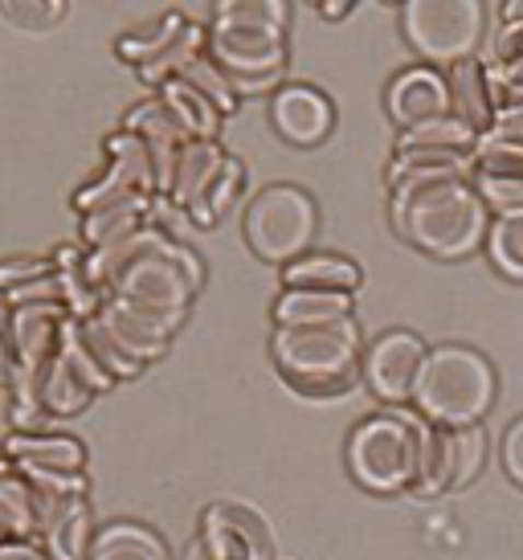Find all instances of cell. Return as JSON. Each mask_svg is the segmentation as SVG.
<instances>
[{
  "mask_svg": "<svg viewBox=\"0 0 523 560\" xmlns=\"http://www.w3.org/2000/svg\"><path fill=\"white\" fill-rule=\"evenodd\" d=\"M388 209L397 234L433 258H466L491 237V209L470 185V168L388 164Z\"/></svg>",
  "mask_w": 523,
  "mask_h": 560,
  "instance_id": "1",
  "label": "cell"
},
{
  "mask_svg": "<svg viewBox=\"0 0 523 560\" xmlns=\"http://www.w3.org/2000/svg\"><path fill=\"white\" fill-rule=\"evenodd\" d=\"M270 357L282 381L303 397H348L364 376V348L356 319L336 327L275 331Z\"/></svg>",
  "mask_w": 523,
  "mask_h": 560,
  "instance_id": "2",
  "label": "cell"
},
{
  "mask_svg": "<svg viewBox=\"0 0 523 560\" xmlns=\"http://www.w3.org/2000/svg\"><path fill=\"white\" fill-rule=\"evenodd\" d=\"M495 393H499V381H495L491 360L475 348L446 343V348H430L414 409L442 430H462L487 418Z\"/></svg>",
  "mask_w": 523,
  "mask_h": 560,
  "instance_id": "3",
  "label": "cell"
},
{
  "mask_svg": "<svg viewBox=\"0 0 523 560\" xmlns=\"http://www.w3.org/2000/svg\"><path fill=\"white\" fill-rule=\"evenodd\" d=\"M421 425L426 418L417 409H385L360 421L348 438L352 479L376 495L414 491L417 467H421Z\"/></svg>",
  "mask_w": 523,
  "mask_h": 560,
  "instance_id": "4",
  "label": "cell"
},
{
  "mask_svg": "<svg viewBox=\"0 0 523 560\" xmlns=\"http://www.w3.org/2000/svg\"><path fill=\"white\" fill-rule=\"evenodd\" d=\"M319 230V205L311 201L307 188L299 185H270L246 205L242 234L246 246L258 254L262 262L291 266L294 258L311 254Z\"/></svg>",
  "mask_w": 523,
  "mask_h": 560,
  "instance_id": "5",
  "label": "cell"
},
{
  "mask_svg": "<svg viewBox=\"0 0 523 560\" xmlns=\"http://www.w3.org/2000/svg\"><path fill=\"white\" fill-rule=\"evenodd\" d=\"M487 4L478 0H414L400 9V30L409 46L426 58V66H450L475 58L483 42Z\"/></svg>",
  "mask_w": 523,
  "mask_h": 560,
  "instance_id": "6",
  "label": "cell"
},
{
  "mask_svg": "<svg viewBox=\"0 0 523 560\" xmlns=\"http://www.w3.org/2000/svg\"><path fill=\"white\" fill-rule=\"evenodd\" d=\"M205 266L188 246H181L176 237H168L160 249L143 254L136 266H127L115 279L107 299H127V303H152V307H168V312H185L197 295Z\"/></svg>",
  "mask_w": 523,
  "mask_h": 560,
  "instance_id": "7",
  "label": "cell"
},
{
  "mask_svg": "<svg viewBox=\"0 0 523 560\" xmlns=\"http://www.w3.org/2000/svg\"><path fill=\"white\" fill-rule=\"evenodd\" d=\"M209 58H213L242 98L262 91H282L287 70V33L242 30L225 21H209Z\"/></svg>",
  "mask_w": 523,
  "mask_h": 560,
  "instance_id": "8",
  "label": "cell"
},
{
  "mask_svg": "<svg viewBox=\"0 0 523 560\" xmlns=\"http://www.w3.org/2000/svg\"><path fill=\"white\" fill-rule=\"evenodd\" d=\"M430 348L414 331H385L364 348V385L393 409L414 405Z\"/></svg>",
  "mask_w": 523,
  "mask_h": 560,
  "instance_id": "9",
  "label": "cell"
},
{
  "mask_svg": "<svg viewBox=\"0 0 523 560\" xmlns=\"http://www.w3.org/2000/svg\"><path fill=\"white\" fill-rule=\"evenodd\" d=\"M470 185L495 218H523V143L483 136L470 164Z\"/></svg>",
  "mask_w": 523,
  "mask_h": 560,
  "instance_id": "10",
  "label": "cell"
},
{
  "mask_svg": "<svg viewBox=\"0 0 523 560\" xmlns=\"http://www.w3.org/2000/svg\"><path fill=\"white\" fill-rule=\"evenodd\" d=\"M385 107H388V119L400 131L454 119V98H450L446 70H438V66H409V70H400L397 79L388 82Z\"/></svg>",
  "mask_w": 523,
  "mask_h": 560,
  "instance_id": "11",
  "label": "cell"
},
{
  "mask_svg": "<svg viewBox=\"0 0 523 560\" xmlns=\"http://www.w3.org/2000/svg\"><path fill=\"white\" fill-rule=\"evenodd\" d=\"M197 540L213 560H275V540L262 515L237 503H213L200 515Z\"/></svg>",
  "mask_w": 523,
  "mask_h": 560,
  "instance_id": "12",
  "label": "cell"
},
{
  "mask_svg": "<svg viewBox=\"0 0 523 560\" xmlns=\"http://www.w3.org/2000/svg\"><path fill=\"white\" fill-rule=\"evenodd\" d=\"M270 124L294 148H315V143H324L332 136L336 107H332V98L324 91L291 82V86L275 91V98H270Z\"/></svg>",
  "mask_w": 523,
  "mask_h": 560,
  "instance_id": "13",
  "label": "cell"
},
{
  "mask_svg": "<svg viewBox=\"0 0 523 560\" xmlns=\"http://www.w3.org/2000/svg\"><path fill=\"white\" fill-rule=\"evenodd\" d=\"M450 98H454V119L470 127L475 136H491L499 124V74L491 62L483 58H466V62L446 70Z\"/></svg>",
  "mask_w": 523,
  "mask_h": 560,
  "instance_id": "14",
  "label": "cell"
},
{
  "mask_svg": "<svg viewBox=\"0 0 523 560\" xmlns=\"http://www.w3.org/2000/svg\"><path fill=\"white\" fill-rule=\"evenodd\" d=\"M70 319L62 303L46 307H9V336H13L16 369L25 373H46V364L58 357V331Z\"/></svg>",
  "mask_w": 523,
  "mask_h": 560,
  "instance_id": "15",
  "label": "cell"
},
{
  "mask_svg": "<svg viewBox=\"0 0 523 560\" xmlns=\"http://www.w3.org/2000/svg\"><path fill=\"white\" fill-rule=\"evenodd\" d=\"M360 266L344 254L311 249L291 266H282V291H327V295H356L360 291Z\"/></svg>",
  "mask_w": 523,
  "mask_h": 560,
  "instance_id": "16",
  "label": "cell"
},
{
  "mask_svg": "<svg viewBox=\"0 0 523 560\" xmlns=\"http://www.w3.org/2000/svg\"><path fill=\"white\" fill-rule=\"evenodd\" d=\"M356 312V295H327V291H282L275 299V331H303V327L348 324Z\"/></svg>",
  "mask_w": 523,
  "mask_h": 560,
  "instance_id": "17",
  "label": "cell"
},
{
  "mask_svg": "<svg viewBox=\"0 0 523 560\" xmlns=\"http://www.w3.org/2000/svg\"><path fill=\"white\" fill-rule=\"evenodd\" d=\"M98 528H94V512L86 499H66L58 512L49 515L42 528V548L49 560H91V545Z\"/></svg>",
  "mask_w": 523,
  "mask_h": 560,
  "instance_id": "18",
  "label": "cell"
},
{
  "mask_svg": "<svg viewBox=\"0 0 523 560\" xmlns=\"http://www.w3.org/2000/svg\"><path fill=\"white\" fill-rule=\"evenodd\" d=\"M4 454L13 467H54V470H86V446L58 430H37V434H9Z\"/></svg>",
  "mask_w": 523,
  "mask_h": 560,
  "instance_id": "19",
  "label": "cell"
},
{
  "mask_svg": "<svg viewBox=\"0 0 523 560\" xmlns=\"http://www.w3.org/2000/svg\"><path fill=\"white\" fill-rule=\"evenodd\" d=\"M225 152L217 148V143H188L185 156H181V168H176V185H172V197L168 201L181 209V213H188V209H197L205 197H209V188H213V180L221 176V168H225Z\"/></svg>",
  "mask_w": 523,
  "mask_h": 560,
  "instance_id": "20",
  "label": "cell"
},
{
  "mask_svg": "<svg viewBox=\"0 0 523 560\" xmlns=\"http://www.w3.org/2000/svg\"><path fill=\"white\" fill-rule=\"evenodd\" d=\"M152 201L155 197H127L119 205H107V209H94L82 218V246L86 249H103V246H115V242H124L131 237L136 230L148 225L152 218Z\"/></svg>",
  "mask_w": 523,
  "mask_h": 560,
  "instance_id": "21",
  "label": "cell"
},
{
  "mask_svg": "<svg viewBox=\"0 0 523 560\" xmlns=\"http://www.w3.org/2000/svg\"><path fill=\"white\" fill-rule=\"evenodd\" d=\"M155 98H164V107L176 115V124L185 127L197 143H217L225 115H221V110H217L213 103L193 86V82H185V79L164 82V86L155 91Z\"/></svg>",
  "mask_w": 523,
  "mask_h": 560,
  "instance_id": "22",
  "label": "cell"
},
{
  "mask_svg": "<svg viewBox=\"0 0 523 560\" xmlns=\"http://www.w3.org/2000/svg\"><path fill=\"white\" fill-rule=\"evenodd\" d=\"M54 262H58L62 303H66V312H70V319H94V315L103 312L107 299L94 291L91 275H86V246L66 242V246L54 249Z\"/></svg>",
  "mask_w": 523,
  "mask_h": 560,
  "instance_id": "23",
  "label": "cell"
},
{
  "mask_svg": "<svg viewBox=\"0 0 523 560\" xmlns=\"http://www.w3.org/2000/svg\"><path fill=\"white\" fill-rule=\"evenodd\" d=\"M91 560H172V557L152 528L119 520V524L98 528V536H94L91 545Z\"/></svg>",
  "mask_w": 523,
  "mask_h": 560,
  "instance_id": "24",
  "label": "cell"
},
{
  "mask_svg": "<svg viewBox=\"0 0 523 560\" xmlns=\"http://www.w3.org/2000/svg\"><path fill=\"white\" fill-rule=\"evenodd\" d=\"M209 54V25H200V21H188L185 33L172 42L155 62H148L143 70H139V82L143 86H152V91H160L164 82L181 79L188 66L197 62V58H205Z\"/></svg>",
  "mask_w": 523,
  "mask_h": 560,
  "instance_id": "25",
  "label": "cell"
},
{
  "mask_svg": "<svg viewBox=\"0 0 523 560\" xmlns=\"http://www.w3.org/2000/svg\"><path fill=\"white\" fill-rule=\"evenodd\" d=\"M188 25V16L185 13H164V16H155V21H148L143 30H131L124 33L119 42H115V54L124 58L127 66H136V70H143L148 62H155L164 49L185 33Z\"/></svg>",
  "mask_w": 523,
  "mask_h": 560,
  "instance_id": "26",
  "label": "cell"
},
{
  "mask_svg": "<svg viewBox=\"0 0 523 560\" xmlns=\"http://www.w3.org/2000/svg\"><path fill=\"white\" fill-rule=\"evenodd\" d=\"M94 401V393L78 381V373L62 357H54L42 373V409L49 418H74Z\"/></svg>",
  "mask_w": 523,
  "mask_h": 560,
  "instance_id": "27",
  "label": "cell"
},
{
  "mask_svg": "<svg viewBox=\"0 0 523 560\" xmlns=\"http://www.w3.org/2000/svg\"><path fill=\"white\" fill-rule=\"evenodd\" d=\"M4 540H37L33 491L21 475H0V545Z\"/></svg>",
  "mask_w": 523,
  "mask_h": 560,
  "instance_id": "28",
  "label": "cell"
},
{
  "mask_svg": "<svg viewBox=\"0 0 523 560\" xmlns=\"http://www.w3.org/2000/svg\"><path fill=\"white\" fill-rule=\"evenodd\" d=\"M103 160H107V164H119L143 197H155V164H152L148 140H139V136H131V131L119 127V131L107 136V143H103Z\"/></svg>",
  "mask_w": 523,
  "mask_h": 560,
  "instance_id": "29",
  "label": "cell"
},
{
  "mask_svg": "<svg viewBox=\"0 0 523 560\" xmlns=\"http://www.w3.org/2000/svg\"><path fill=\"white\" fill-rule=\"evenodd\" d=\"M124 131H131V136H139V140H148V143H176V148L193 143V136L176 124V115H172V110L164 107V98H155V94L127 110Z\"/></svg>",
  "mask_w": 523,
  "mask_h": 560,
  "instance_id": "30",
  "label": "cell"
},
{
  "mask_svg": "<svg viewBox=\"0 0 523 560\" xmlns=\"http://www.w3.org/2000/svg\"><path fill=\"white\" fill-rule=\"evenodd\" d=\"M103 319H107V327L111 331H115V340L124 343L127 352H131V357L139 360V364H152V360H160L164 357V352H168V343L172 340H164V336H155L152 327L148 324H139L136 315H127L124 307H119V303H103Z\"/></svg>",
  "mask_w": 523,
  "mask_h": 560,
  "instance_id": "31",
  "label": "cell"
},
{
  "mask_svg": "<svg viewBox=\"0 0 523 560\" xmlns=\"http://www.w3.org/2000/svg\"><path fill=\"white\" fill-rule=\"evenodd\" d=\"M78 324H82V336H86V343H91L94 360L107 369V376L115 381V385L143 373V364L127 352L124 343L115 340V331L107 327V319H103V315H94V319H78Z\"/></svg>",
  "mask_w": 523,
  "mask_h": 560,
  "instance_id": "32",
  "label": "cell"
},
{
  "mask_svg": "<svg viewBox=\"0 0 523 560\" xmlns=\"http://www.w3.org/2000/svg\"><path fill=\"white\" fill-rule=\"evenodd\" d=\"M58 357L74 369L78 381H82L91 393H107L111 385H115V381L107 376V369L94 360L91 343H86V336H82V324H78V319H66L62 331H58Z\"/></svg>",
  "mask_w": 523,
  "mask_h": 560,
  "instance_id": "33",
  "label": "cell"
},
{
  "mask_svg": "<svg viewBox=\"0 0 523 560\" xmlns=\"http://www.w3.org/2000/svg\"><path fill=\"white\" fill-rule=\"evenodd\" d=\"M127 197H139V188L131 185V176H127L119 164H107V160H103L98 176H91V180L74 192V209H78V218H86L94 209L119 205V201H127Z\"/></svg>",
  "mask_w": 523,
  "mask_h": 560,
  "instance_id": "34",
  "label": "cell"
},
{
  "mask_svg": "<svg viewBox=\"0 0 523 560\" xmlns=\"http://www.w3.org/2000/svg\"><path fill=\"white\" fill-rule=\"evenodd\" d=\"M450 434V491H462L466 482L478 479V470L487 463V434L483 425H462L446 430Z\"/></svg>",
  "mask_w": 523,
  "mask_h": 560,
  "instance_id": "35",
  "label": "cell"
},
{
  "mask_svg": "<svg viewBox=\"0 0 523 560\" xmlns=\"http://www.w3.org/2000/svg\"><path fill=\"white\" fill-rule=\"evenodd\" d=\"M287 4L278 0H225V4H213V21H225V25H242V30H270V33H287Z\"/></svg>",
  "mask_w": 523,
  "mask_h": 560,
  "instance_id": "36",
  "label": "cell"
},
{
  "mask_svg": "<svg viewBox=\"0 0 523 560\" xmlns=\"http://www.w3.org/2000/svg\"><path fill=\"white\" fill-rule=\"evenodd\" d=\"M242 185H246V164H242L237 156H230L225 160V168H221V176L213 180V188H209V197H205L197 209H188V221H193V225H217L221 213L237 201Z\"/></svg>",
  "mask_w": 523,
  "mask_h": 560,
  "instance_id": "37",
  "label": "cell"
},
{
  "mask_svg": "<svg viewBox=\"0 0 523 560\" xmlns=\"http://www.w3.org/2000/svg\"><path fill=\"white\" fill-rule=\"evenodd\" d=\"M181 79L193 82V86H197V91L205 94V98H209V103H213V107L221 110L225 119H230L233 110H237V103H242V94H237V86L230 82V74H225V70H221V66H217L209 54L188 66Z\"/></svg>",
  "mask_w": 523,
  "mask_h": 560,
  "instance_id": "38",
  "label": "cell"
},
{
  "mask_svg": "<svg viewBox=\"0 0 523 560\" xmlns=\"http://www.w3.org/2000/svg\"><path fill=\"white\" fill-rule=\"evenodd\" d=\"M491 262L499 275H508L511 282H523V218H499L487 237Z\"/></svg>",
  "mask_w": 523,
  "mask_h": 560,
  "instance_id": "39",
  "label": "cell"
},
{
  "mask_svg": "<svg viewBox=\"0 0 523 560\" xmlns=\"http://www.w3.org/2000/svg\"><path fill=\"white\" fill-rule=\"evenodd\" d=\"M21 479L37 487V491H46L54 499H86L91 495V479H86V470H54V467H13Z\"/></svg>",
  "mask_w": 523,
  "mask_h": 560,
  "instance_id": "40",
  "label": "cell"
},
{
  "mask_svg": "<svg viewBox=\"0 0 523 560\" xmlns=\"http://www.w3.org/2000/svg\"><path fill=\"white\" fill-rule=\"evenodd\" d=\"M49 275H58L54 254H16V258H4L0 262V295H9L16 287H30L37 279H49Z\"/></svg>",
  "mask_w": 523,
  "mask_h": 560,
  "instance_id": "41",
  "label": "cell"
},
{
  "mask_svg": "<svg viewBox=\"0 0 523 560\" xmlns=\"http://www.w3.org/2000/svg\"><path fill=\"white\" fill-rule=\"evenodd\" d=\"M0 303H4V307H46V303H62V282H58V275H49V279H37V282H30V287H16L9 295H0Z\"/></svg>",
  "mask_w": 523,
  "mask_h": 560,
  "instance_id": "42",
  "label": "cell"
},
{
  "mask_svg": "<svg viewBox=\"0 0 523 560\" xmlns=\"http://www.w3.org/2000/svg\"><path fill=\"white\" fill-rule=\"evenodd\" d=\"M503 470L511 475V482L523 487V418L503 434Z\"/></svg>",
  "mask_w": 523,
  "mask_h": 560,
  "instance_id": "43",
  "label": "cell"
},
{
  "mask_svg": "<svg viewBox=\"0 0 523 560\" xmlns=\"http://www.w3.org/2000/svg\"><path fill=\"white\" fill-rule=\"evenodd\" d=\"M0 560H49L42 540H4L0 545Z\"/></svg>",
  "mask_w": 523,
  "mask_h": 560,
  "instance_id": "44",
  "label": "cell"
},
{
  "mask_svg": "<svg viewBox=\"0 0 523 560\" xmlns=\"http://www.w3.org/2000/svg\"><path fill=\"white\" fill-rule=\"evenodd\" d=\"M315 13L327 16V21H339V16L352 13V4L348 0H324V4H315Z\"/></svg>",
  "mask_w": 523,
  "mask_h": 560,
  "instance_id": "45",
  "label": "cell"
},
{
  "mask_svg": "<svg viewBox=\"0 0 523 560\" xmlns=\"http://www.w3.org/2000/svg\"><path fill=\"white\" fill-rule=\"evenodd\" d=\"M181 560H213V557L205 552V545H200V540H193V545L185 548V557H181Z\"/></svg>",
  "mask_w": 523,
  "mask_h": 560,
  "instance_id": "46",
  "label": "cell"
},
{
  "mask_svg": "<svg viewBox=\"0 0 523 560\" xmlns=\"http://www.w3.org/2000/svg\"><path fill=\"white\" fill-rule=\"evenodd\" d=\"M0 475H13V463H9V454H4V442H0Z\"/></svg>",
  "mask_w": 523,
  "mask_h": 560,
  "instance_id": "47",
  "label": "cell"
}]
</instances>
